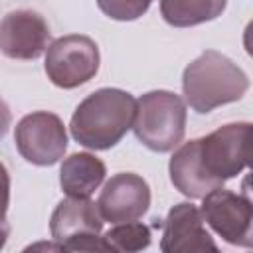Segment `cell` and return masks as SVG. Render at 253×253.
I'll return each instance as SVG.
<instances>
[{
	"mask_svg": "<svg viewBox=\"0 0 253 253\" xmlns=\"http://www.w3.org/2000/svg\"><path fill=\"white\" fill-rule=\"evenodd\" d=\"M136 99L123 89L103 87L87 95L71 115L75 142L91 150L113 148L132 126Z\"/></svg>",
	"mask_w": 253,
	"mask_h": 253,
	"instance_id": "cell-1",
	"label": "cell"
},
{
	"mask_svg": "<svg viewBox=\"0 0 253 253\" xmlns=\"http://www.w3.org/2000/svg\"><path fill=\"white\" fill-rule=\"evenodd\" d=\"M247 89V73L233 59L215 49H206L200 57L188 63L182 73V91L186 103L200 115L239 101Z\"/></svg>",
	"mask_w": 253,
	"mask_h": 253,
	"instance_id": "cell-2",
	"label": "cell"
},
{
	"mask_svg": "<svg viewBox=\"0 0 253 253\" xmlns=\"http://www.w3.org/2000/svg\"><path fill=\"white\" fill-rule=\"evenodd\" d=\"M186 103L180 95L164 89L148 91L136 101L132 130L154 152H170L186 132Z\"/></svg>",
	"mask_w": 253,
	"mask_h": 253,
	"instance_id": "cell-3",
	"label": "cell"
},
{
	"mask_svg": "<svg viewBox=\"0 0 253 253\" xmlns=\"http://www.w3.org/2000/svg\"><path fill=\"white\" fill-rule=\"evenodd\" d=\"M103 217L99 208L89 198L61 200L49 219L51 239L61 247V251H107L103 237Z\"/></svg>",
	"mask_w": 253,
	"mask_h": 253,
	"instance_id": "cell-4",
	"label": "cell"
},
{
	"mask_svg": "<svg viewBox=\"0 0 253 253\" xmlns=\"http://www.w3.org/2000/svg\"><path fill=\"white\" fill-rule=\"evenodd\" d=\"M99 63L101 55L97 43L89 36L69 34L47 45L43 67L55 87L75 89L97 75Z\"/></svg>",
	"mask_w": 253,
	"mask_h": 253,
	"instance_id": "cell-5",
	"label": "cell"
},
{
	"mask_svg": "<svg viewBox=\"0 0 253 253\" xmlns=\"http://www.w3.org/2000/svg\"><path fill=\"white\" fill-rule=\"evenodd\" d=\"M251 123H229L204 138H198L200 160L204 170L223 184L249 166Z\"/></svg>",
	"mask_w": 253,
	"mask_h": 253,
	"instance_id": "cell-6",
	"label": "cell"
},
{
	"mask_svg": "<svg viewBox=\"0 0 253 253\" xmlns=\"http://www.w3.org/2000/svg\"><path fill=\"white\" fill-rule=\"evenodd\" d=\"M14 142L22 158L36 166H53L67 150V132L63 121L47 111H36L20 119L14 130Z\"/></svg>",
	"mask_w": 253,
	"mask_h": 253,
	"instance_id": "cell-7",
	"label": "cell"
},
{
	"mask_svg": "<svg viewBox=\"0 0 253 253\" xmlns=\"http://www.w3.org/2000/svg\"><path fill=\"white\" fill-rule=\"evenodd\" d=\"M200 213L204 221L227 243L239 247L253 245V206L247 196L221 188L202 198Z\"/></svg>",
	"mask_w": 253,
	"mask_h": 253,
	"instance_id": "cell-8",
	"label": "cell"
},
{
	"mask_svg": "<svg viewBox=\"0 0 253 253\" xmlns=\"http://www.w3.org/2000/svg\"><path fill=\"white\" fill-rule=\"evenodd\" d=\"M150 206V188L146 180L132 172H121L111 176L105 182L97 208L103 221L123 223L134 221L148 211Z\"/></svg>",
	"mask_w": 253,
	"mask_h": 253,
	"instance_id": "cell-9",
	"label": "cell"
},
{
	"mask_svg": "<svg viewBox=\"0 0 253 253\" xmlns=\"http://www.w3.org/2000/svg\"><path fill=\"white\" fill-rule=\"evenodd\" d=\"M47 42V22L34 10H14L0 20V51L10 59H38Z\"/></svg>",
	"mask_w": 253,
	"mask_h": 253,
	"instance_id": "cell-10",
	"label": "cell"
},
{
	"mask_svg": "<svg viewBox=\"0 0 253 253\" xmlns=\"http://www.w3.org/2000/svg\"><path fill=\"white\" fill-rule=\"evenodd\" d=\"M160 249L164 253L219 251V247L204 225L200 210L190 202H180L168 211L162 227Z\"/></svg>",
	"mask_w": 253,
	"mask_h": 253,
	"instance_id": "cell-11",
	"label": "cell"
},
{
	"mask_svg": "<svg viewBox=\"0 0 253 253\" xmlns=\"http://www.w3.org/2000/svg\"><path fill=\"white\" fill-rule=\"evenodd\" d=\"M168 172H170V180H172L174 188L190 200H202L211 190L223 186L204 170L202 160H200L198 138L184 142L172 154Z\"/></svg>",
	"mask_w": 253,
	"mask_h": 253,
	"instance_id": "cell-12",
	"label": "cell"
},
{
	"mask_svg": "<svg viewBox=\"0 0 253 253\" xmlns=\"http://www.w3.org/2000/svg\"><path fill=\"white\" fill-rule=\"evenodd\" d=\"M107 168L91 152H75L63 158L59 168L61 190L71 198H89L105 180Z\"/></svg>",
	"mask_w": 253,
	"mask_h": 253,
	"instance_id": "cell-13",
	"label": "cell"
},
{
	"mask_svg": "<svg viewBox=\"0 0 253 253\" xmlns=\"http://www.w3.org/2000/svg\"><path fill=\"white\" fill-rule=\"evenodd\" d=\"M227 0H160V14L174 28L211 22L223 14Z\"/></svg>",
	"mask_w": 253,
	"mask_h": 253,
	"instance_id": "cell-14",
	"label": "cell"
},
{
	"mask_svg": "<svg viewBox=\"0 0 253 253\" xmlns=\"http://www.w3.org/2000/svg\"><path fill=\"white\" fill-rule=\"evenodd\" d=\"M107 251H142L150 245V227L140 221H123L113 223V227L103 235Z\"/></svg>",
	"mask_w": 253,
	"mask_h": 253,
	"instance_id": "cell-15",
	"label": "cell"
},
{
	"mask_svg": "<svg viewBox=\"0 0 253 253\" xmlns=\"http://www.w3.org/2000/svg\"><path fill=\"white\" fill-rule=\"evenodd\" d=\"M152 0H97L99 10L117 22H132L148 12Z\"/></svg>",
	"mask_w": 253,
	"mask_h": 253,
	"instance_id": "cell-16",
	"label": "cell"
},
{
	"mask_svg": "<svg viewBox=\"0 0 253 253\" xmlns=\"http://www.w3.org/2000/svg\"><path fill=\"white\" fill-rule=\"evenodd\" d=\"M10 206V174L0 162V223H6V213Z\"/></svg>",
	"mask_w": 253,
	"mask_h": 253,
	"instance_id": "cell-17",
	"label": "cell"
},
{
	"mask_svg": "<svg viewBox=\"0 0 253 253\" xmlns=\"http://www.w3.org/2000/svg\"><path fill=\"white\" fill-rule=\"evenodd\" d=\"M10 123H12L10 107H8L6 101L0 97V138L6 136V132H8V128H10Z\"/></svg>",
	"mask_w": 253,
	"mask_h": 253,
	"instance_id": "cell-18",
	"label": "cell"
},
{
	"mask_svg": "<svg viewBox=\"0 0 253 253\" xmlns=\"http://www.w3.org/2000/svg\"><path fill=\"white\" fill-rule=\"evenodd\" d=\"M8 235H10V225L8 223H0V249L6 245Z\"/></svg>",
	"mask_w": 253,
	"mask_h": 253,
	"instance_id": "cell-19",
	"label": "cell"
}]
</instances>
